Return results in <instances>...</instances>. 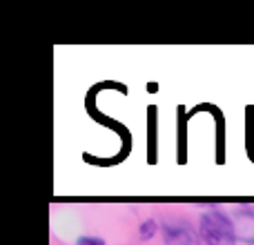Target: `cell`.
<instances>
[{
    "label": "cell",
    "instance_id": "1",
    "mask_svg": "<svg viewBox=\"0 0 254 245\" xmlns=\"http://www.w3.org/2000/svg\"><path fill=\"white\" fill-rule=\"evenodd\" d=\"M198 232H201V239L205 241V245H234L237 243V228L230 221V216H225L219 210L205 212L201 216Z\"/></svg>",
    "mask_w": 254,
    "mask_h": 245
},
{
    "label": "cell",
    "instance_id": "3",
    "mask_svg": "<svg viewBox=\"0 0 254 245\" xmlns=\"http://www.w3.org/2000/svg\"><path fill=\"white\" fill-rule=\"evenodd\" d=\"M156 232H158V228L154 221H145V223H140V228H138V237L143 239V241H149Z\"/></svg>",
    "mask_w": 254,
    "mask_h": 245
},
{
    "label": "cell",
    "instance_id": "2",
    "mask_svg": "<svg viewBox=\"0 0 254 245\" xmlns=\"http://www.w3.org/2000/svg\"><path fill=\"white\" fill-rule=\"evenodd\" d=\"M163 241H165V245H201L198 237L188 223L163 225Z\"/></svg>",
    "mask_w": 254,
    "mask_h": 245
},
{
    "label": "cell",
    "instance_id": "4",
    "mask_svg": "<svg viewBox=\"0 0 254 245\" xmlns=\"http://www.w3.org/2000/svg\"><path fill=\"white\" fill-rule=\"evenodd\" d=\"M76 245H107V243L98 237H80L78 241H76Z\"/></svg>",
    "mask_w": 254,
    "mask_h": 245
}]
</instances>
